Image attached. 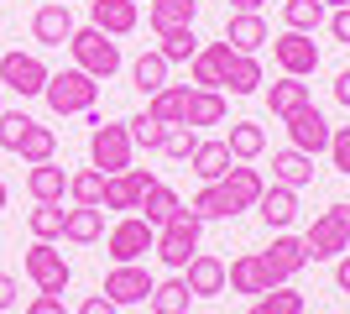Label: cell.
Returning <instances> with one entry per match:
<instances>
[{
  "instance_id": "cell-39",
  "label": "cell",
  "mask_w": 350,
  "mask_h": 314,
  "mask_svg": "<svg viewBox=\"0 0 350 314\" xmlns=\"http://www.w3.org/2000/svg\"><path fill=\"white\" fill-rule=\"evenodd\" d=\"M68 199H73V205H89V209H100V205H105V173H100V168L68 173Z\"/></svg>"
},
{
  "instance_id": "cell-58",
  "label": "cell",
  "mask_w": 350,
  "mask_h": 314,
  "mask_svg": "<svg viewBox=\"0 0 350 314\" xmlns=\"http://www.w3.org/2000/svg\"><path fill=\"white\" fill-rule=\"evenodd\" d=\"M136 5H142V0H136Z\"/></svg>"
},
{
  "instance_id": "cell-55",
  "label": "cell",
  "mask_w": 350,
  "mask_h": 314,
  "mask_svg": "<svg viewBox=\"0 0 350 314\" xmlns=\"http://www.w3.org/2000/svg\"><path fill=\"white\" fill-rule=\"evenodd\" d=\"M335 209H340V215H345V225H350V205H335Z\"/></svg>"
},
{
  "instance_id": "cell-2",
  "label": "cell",
  "mask_w": 350,
  "mask_h": 314,
  "mask_svg": "<svg viewBox=\"0 0 350 314\" xmlns=\"http://www.w3.org/2000/svg\"><path fill=\"white\" fill-rule=\"evenodd\" d=\"M199 236H204V220L183 205L167 225H157V246H152V252H157L173 272H183V267L193 262V252H199Z\"/></svg>"
},
{
  "instance_id": "cell-16",
  "label": "cell",
  "mask_w": 350,
  "mask_h": 314,
  "mask_svg": "<svg viewBox=\"0 0 350 314\" xmlns=\"http://www.w3.org/2000/svg\"><path fill=\"white\" fill-rule=\"evenodd\" d=\"M267 267L278 272V283H293L298 272L308 267V246H304V236H288V231H278L272 236V246H267Z\"/></svg>"
},
{
  "instance_id": "cell-23",
  "label": "cell",
  "mask_w": 350,
  "mask_h": 314,
  "mask_svg": "<svg viewBox=\"0 0 350 314\" xmlns=\"http://www.w3.org/2000/svg\"><path fill=\"white\" fill-rule=\"evenodd\" d=\"M225 194H230V205H235V215H241V209H256V199H262V173H256V168H246V163H230V173H225Z\"/></svg>"
},
{
  "instance_id": "cell-28",
  "label": "cell",
  "mask_w": 350,
  "mask_h": 314,
  "mask_svg": "<svg viewBox=\"0 0 350 314\" xmlns=\"http://www.w3.org/2000/svg\"><path fill=\"white\" fill-rule=\"evenodd\" d=\"M230 116V105H225V90H193L189 94V116H183V126H219V120Z\"/></svg>"
},
{
  "instance_id": "cell-10",
  "label": "cell",
  "mask_w": 350,
  "mask_h": 314,
  "mask_svg": "<svg viewBox=\"0 0 350 314\" xmlns=\"http://www.w3.org/2000/svg\"><path fill=\"white\" fill-rule=\"evenodd\" d=\"M272 58H278L282 74L308 79L314 68H319V47H314L308 31H278V37H272Z\"/></svg>"
},
{
  "instance_id": "cell-54",
  "label": "cell",
  "mask_w": 350,
  "mask_h": 314,
  "mask_svg": "<svg viewBox=\"0 0 350 314\" xmlns=\"http://www.w3.org/2000/svg\"><path fill=\"white\" fill-rule=\"evenodd\" d=\"M324 5H329V11H340V5H350V0H324Z\"/></svg>"
},
{
  "instance_id": "cell-34",
  "label": "cell",
  "mask_w": 350,
  "mask_h": 314,
  "mask_svg": "<svg viewBox=\"0 0 350 314\" xmlns=\"http://www.w3.org/2000/svg\"><path fill=\"white\" fill-rule=\"evenodd\" d=\"M178 209H183V199H178L173 189H167V183L157 179L152 189H146V199H142V220H146V225H167V220L178 215Z\"/></svg>"
},
{
  "instance_id": "cell-15",
  "label": "cell",
  "mask_w": 350,
  "mask_h": 314,
  "mask_svg": "<svg viewBox=\"0 0 350 314\" xmlns=\"http://www.w3.org/2000/svg\"><path fill=\"white\" fill-rule=\"evenodd\" d=\"M136 21H142L136 0H89V27L110 31V37H131Z\"/></svg>"
},
{
  "instance_id": "cell-11",
  "label": "cell",
  "mask_w": 350,
  "mask_h": 314,
  "mask_svg": "<svg viewBox=\"0 0 350 314\" xmlns=\"http://www.w3.org/2000/svg\"><path fill=\"white\" fill-rule=\"evenodd\" d=\"M225 288H230V293H251V299H262V293L278 288V272L267 267L262 252H246V257H235L230 267H225Z\"/></svg>"
},
{
  "instance_id": "cell-60",
  "label": "cell",
  "mask_w": 350,
  "mask_h": 314,
  "mask_svg": "<svg viewBox=\"0 0 350 314\" xmlns=\"http://www.w3.org/2000/svg\"><path fill=\"white\" fill-rule=\"evenodd\" d=\"M304 314H308V309H304Z\"/></svg>"
},
{
  "instance_id": "cell-14",
  "label": "cell",
  "mask_w": 350,
  "mask_h": 314,
  "mask_svg": "<svg viewBox=\"0 0 350 314\" xmlns=\"http://www.w3.org/2000/svg\"><path fill=\"white\" fill-rule=\"evenodd\" d=\"M230 58H235L230 42H204V47L189 58L193 90H225V68H230Z\"/></svg>"
},
{
  "instance_id": "cell-30",
  "label": "cell",
  "mask_w": 350,
  "mask_h": 314,
  "mask_svg": "<svg viewBox=\"0 0 350 314\" xmlns=\"http://www.w3.org/2000/svg\"><path fill=\"white\" fill-rule=\"evenodd\" d=\"M225 147H230L235 163H256V157L267 152V131L256 126V120H235L230 136H225Z\"/></svg>"
},
{
  "instance_id": "cell-6",
  "label": "cell",
  "mask_w": 350,
  "mask_h": 314,
  "mask_svg": "<svg viewBox=\"0 0 350 314\" xmlns=\"http://www.w3.org/2000/svg\"><path fill=\"white\" fill-rule=\"evenodd\" d=\"M47 68L37 53H0V90H11V94H21V100H31V94H42L47 90Z\"/></svg>"
},
{
  "instance_id": "cell-50",
  "label": "cell",
  "mask_w": 350,
  "mask_h": 314,
  "mask_svg": "<svg viewBox=\"0 0 350 314\" xmlns=\"http://www.w3.org/2000/svg\"><path fill=\"white\" fill-rule=\"evenodd\" d=\"M11 304H16V278L0 272V309H11Z\"/></svg>"
},
{
  "instance_id": "cell-26",
  "label": "cell",
  "mask_w": 350,
  "mask_h": 314,
  "mask_svg": "<svg viewBox=\"0 0 350 314\" xmlns=\"http://www.w3.org/2000/svg\"><path fill=\"white\" fill-rule=\"evenodd\" d=\"M304 105H314V90H308L304 79H293V74H282L278 84H272V90H267V110H272V116H293V110H304Z\"/></svg>"
},
{
  "instance_id": "cell-35",
  "label": "cell",
  "mask_w": 350,
  "mask_h": 314,
  "mask_svg": "<svg viewBox=\"0 0 350 314\" xmlns=\"http://www.w3.org/2000/svg\"><path fill=\"white\" fill-rule=\"evenodd\" d=\"M199 47H204V42H199V31H193V27H173V31H157V53H162L167 63H189L193 53H199Z\"/></svg>"
},
{
  "instance_id": "cell-8",
  "label": "cell",
  "mask_w": 350,
  "mask_h": 314,
  "mask_svg": "<svg viewBox=\"0 0 350 314\" xmlns=\"http://www.w3.org/2000/svg\"><path fill=\"white\" fill-rule=\"evenodd\" d=\"M304 246H308V262H335V257H345L350 252V225H345V215L329 205L319 220L304 231Z\"/></svg>"
},
{
  "instance_id": "cell-20",
  "label": "cell",
  "mask_w": 350,
  "mask_h": 314,
  "mask_svg": "<svg viewBox=\"0 0 350 314\" xmlns=\"http://www.w3.org/2000/svg\"><path fill=\"white\" fill-rule=\"evenodd\" d=\"M225 42L235 47V53H256V47L272 42V31H267L262 11H235L230 21H225Z\"/></svg>"
},
{
  "instance_id": "cell-3",
  "label": "cell",
  "mask_w": 350,
  "mask_h": 314,
  "mask_svg": "<svg viewBox=\"0 0 350 314\" xmlns=\"http://www.w3.org/2000/svg\"><path fill=\"white\" fill-rule=\"evenodd\" d=\"M68 53H73V68H84L89 79H110L120 68V42L100 27H73Z\"/></svg>"
},
{
  "instance_id": "cell-48",
  "label": "cell",
  "mask_w": 350,
  "mask_h": 314,
  "mask_svg": "<svg viewBox=\"0 0 350 314\" xmlns=\"http://www.w3.org/2000/svg\"><path fill=\"white\" fill-rule=\"evenodd\" d=\"M79 314H116V304L105 299V293H89V299L79 304Z\"/></svg>"
},
{
  "instance_id": "cell-24",
  "label": "cell",
  "mask_w": 350,
  "mask_h": 314,
  "mask_svg": "<svg viewBox=\"0 0 350 314\" xmlns=\"http://www.w3.org/2000/svg\"><path fill=\"white\" fill-rule=\"evenodd\" d=\"M272 183H282V189H304V183H314V157L298 152V147L272 152Z\"/></svg>"
},
{
  "instance_id": "cell-51",
  "label": "cell",
  "mask_w": 350,
  "mask_h": 314,
  "mask_svg": "<svg viewBox=\"0 0 350 314\" xmlns=\"http://www.w3.org/2000/svg\"><path fill=\"white\" fill-rule=\"evenodd\" d=\"M335 100L350 110V68H340V74H335Z\"/></svg>"
},
{
  "instance_id": "cell-41",
  "label": "cell",
  "mask_w": 350,
  "mask_h": 314,
  "mask_svg": "<svg viewBox=\"0 0 350 314\" xmlns=\"http://www.w3.org/2000/svg\"><path fill=\"white\" fill-rule=\"evenodd\" d=\"M262 314H304V293L293 283H278L272 293H262V304H256Z\"/></svg>"
},
{
  "instance_id": "cell-49",
  "label": "cell",
  "mask_w": 350,
  "mask_h": 314,
  "mask_svg": "<svg viewBox=\"0 0 350 314\" xmlns=\"http://www.w3.org/2000/svg\"><path fill=\"white\" fill-rule=\"evenodd\" d=\"M335 288H340V293H350V252L335 257Z\"/></svg>"
},
{
  "instance_id": "cell-46",
  "label": "cell",
  "mask_w": 350,
  "mask_h": 314,
  "mask_svg": "<svg viewBox=\"0 0 350 314\" xmlns=\"http://www.w3.org/2000/svg\"><path fill=\"white\" fill-rule=\"evenodd\" d=\"M329 31H335V42H345V47H350V5L329 11Z\"/></svg>"
},
{
  "instance_id": "cell-25",
  "label": "cell",
  "mask_w": 350,
  "mask_h": 314,
  "mask_svg": "<svg viewBox=\"0 0 350 314\" xmlns=\"http://www.w3.org/2000/svg\"><path fill=\"white\" fill-rule=\"evenodd\" d=\"M27 194L37 199V205H63V194H68V173H63V168H53V163H31Z\"/></svg>"
},
{
  "instance_id": "cell-27",
  "label": "cell",
  "mask_w": 350,
  "mask_h": 314,
  "mask_svg": "<svg viewBox=\"0 0 350 314\" xmlns=\"http://www.w3.org/2000/svg\"><path fill=\"white\" fill-rule=\"evenodd\" d=\"M199 0H146V21L152 31H173V27H193Z\"/></svg>"
},
{
  "instance_id": "cell-5",
  "label": "cell",
  "mask_w": 350,
  "mask_h": 314,
  "mask_svg": "<svg viewBox=\"0 0 350 314\" xmlns=\"http://www.w3.org/2000/svg\"><path fill=\"white\" fill-rule=\"evenodd\" d=\"M21 267H27V278L37 283V293H58V299H63V288L73 283V267L63 262V252L53 246V241H31Z\"/></svg>"
},
{
  "instance_id": "cell-47",
  "label": "cell",
  "mask_w": 350,
  "mask_h": 314,
  "mask_svg": "<svg viewBox=\"0 0 350 314\" xmlns=\"http://www.w3.org/2000/svg\"><path fill=\"white\" fill-rule=\"evenodd\" d=\"M27 314H68V309H63L58 293H37V299L27 304Z\"/></svg>"
},
{
  "instance_id": "cell-12",
  "label": "cell",
  "mask_w": 350,
  "mask_h": 314,
  "mask_svg": "<svg viewBox=\"0 0 350 314\" xmlns=\"http://www.w3.org/2000/svg\"><path fill=\"white\" fill-rule=\"evenodd\" d=\"M152 183H157L152 168H126V173H116V179H105V205L100 209H120V215H131V209H142V199H146Z\"/></svg>"
},
{
  "instance_id": "cell-9",
  "label": "cell",
  "mask_w": 350,
  "mask_h": 314,
  "mask_svg": "<svg viewBox=\"0 0 350 314\" xmlns=\"http://www.w3.org/2000/svg\"><path fill=\"white\" fill-rule=\"evenodd\" d=\"M152 288H157V278H152L146 267H136V262H116L100 293L120 309V304H146V299H152Z\"/></svg>"
},
{
  "instance_id": "cell-31",
  "label": "cell",
  "mask_w": 350,
  "mask_h": 314,
  "mask_svg": "<svg viewBox=\"0 0 350 314\" xmlns=\"http://www.w3.org/2000/svg\"><path fill=\"white\" fill-rule=\"evenodd\" d=\"M262 84H267V74H262V63H256V53H235L230 68H225V90L230 94H256Z\"/></svg>"
},
{
  "instance_id": "cell-52",
  "label": "cell",
  "mask_w": 350,
  "mask_h": 314,
  "mask_svg": "<svg viewBox=\"0 0 350 314\" xmlns=\"http://www.w3.org/2000/svg\"><path fill=\"white\" fill-rule=\"evenodd\" d=\"M230 5H235V11H262L267 0H230Z\"/></svg>"
},
{
  "instance_id": "cell-1",
  "label": "cell",
  "mask_w": 350,
  "mask_h": 314,
  "mask_svg": "<svg viewBox=\"0 0 350 314\" xmlns=\"http://www.w3.org/2000/svg\"><path fill=\"white\" fill-rule=\"evenodd\" d=\"M42 100H47V110H53V116H89V110H94V100H100V79H89L84 68L47 74Z\"/></svg>"
},
{
  "instance_id": "cell-42",
  "label": "cell",
  "mask_w": 350,
  "mask_h": 314,
  "mask_svg": "<svg viewBox=\"0 0 350 314\" xmlns=\"http://www.w3.org/2000/svg\"><path fill=\"white\" fill-rule=\"evenodd\" d=\"M126 131H131V142H136V147L162 152V136H167V126H157V120H152V116L142 110V116H131V120H126Z\"/></svg>"
},
{
  "instance_id": "cell-33",
  "label": "cell",
  "mask_w": 350,
  "mask_h": 314,
  "mask_svg": "<svg viewBox=\"0 0 350 314\" xmlns=\"http://www.w3.org/2000/svg\"><path fill=\"white\" fill-rule=\"evenodd\" d=\"M167 68H173V63H167L157 47H152V53H142V58L131 63V84H136L142 94H157L162 84H167Z\"/></svg>"
},
{
  "instance_id": "cell-32",
  "label": "cell",
  "mask_w": 350,
  "mask_h": 314,
  "mask_svg": "<svg viewBox=\"0 0 350 314\" xmlns=\"http://www.w3.org/2000/svg\"><path fill=\"white\" fill-rule=\"evenodd\" d=\"M324 11H329L324 0H282V21H288V31H308V37L329 21Z\"/></svg>"
},
{
  "instance_id": "cell-17",
  "label": "cell",
  "mask_w": 350,
  "mask_h": 314,
  "mask_svg": "<svg viewBox=\"0 0 350 314\" xmlns=\"http://www.w3.org/2000/svg\"><path fill=\"white\" fill-rule=\"evenodd\" d=\"M183 283H189L193 299H219L225 293V262L209 252H193V262L183 267Z\"/></svg>"
},
{
  "instance_id": "cell-38",
  "label": "cell",
  "mask_w": 350,
  "mask_h": 314,
  "mask_svg": "<svg viewBox=\"0 0 350 314\" xmlns=\"http://www.w3.org/2000/svg\"><path fill=\"white\" fill-rule=\"evenodd\" d=\"M152 314H189V304H193V293H189V283L183 278H167V283H157L152 288Z\"/></svg>"
},
{
  "instance_id": "cell-45",
  "label": "cell",
  "mask_w": 350,
  "mask_h": 314,
  "mask_svg": "<svg viewBox=\"0 0 350 314\" xmlns=\"http://www.w3.org/2000/svg\"><path fill=\"white\" fill-rule=\"evenodd\" d=\"M329 163H335V173L350 179V126H335V131H329Z\"/></svg>"
},
{
  "instance_id": "cell-37",
  "label": "cell",
  "mask_w": 350,
  "mask_h": 314,
  "mask_svg": "<svg viewBox=\"0 0 350 314\" xmlns=\"http://www.w3.org/2000/svg\"><path fill=\"white\" fill-rule=\"evenodd\" d=\"M53 152H58L53 126H37V120H31L27 136H21V147H16V157H21V163H53Z\"/></svg>"
},
{
  "instance_id": "cell-4",
  "label": "cell",
  "mask_w": 350,
  "mask_h": 314,
  "mask_svg": "<svg viewBox=\"0 0 350 314\" xmlns=\"http://www.w3.org/2000/svg\"><path fill=\"white\" fill-rule=\"evenodd\" d=\"M131 131H126V120H100L94 131H89V168H100L105 179H116V173H126L131 168Z\"/></svg>"
},
{
  "instance_id": "cell-36",
  "label": "cell",
  "mask_w": 350,
  "mask_h": 314,
  "mask_svg": "<svg viewBox=\"0 0 350 314\" xmlns=\"http://www.w3.org/2000/svg\"><path fill=\"white\" fill-rule=\"evenodd\" d=\"M189 209L199 220H235V205H230V194H225V183H204Z\"/></svg>"
},
{
  "instance_id": "cell-40",
  "label": "cell",
  "mask_w": 350,
  "mask_h": 314,
  "mask_svg": "<svg viewBox=\"0 0 350 314\" xmlns=\"http://www.w3.org/2000/svg\"><path fill=\"white\" fill-rule=\"evenodd\" d=\"M27 225H31V241H58L63 236V205H37L27 215Z\"/></svg>"
},
{
  "instance_id": "cell-53",
  "label": "cell",
  "mask_w": 350,
  "mask_h": 314,
  "mask_svg": "<svg viewBox=\"0 0 350 314\" xmlns=\"http://www.w3.org/2000/svg\"><path fill=\"white\" fill-rule=\"evenodd\" d=\"M5 199H11V189H5V183H0V209H5Z\"/></svg>"
},
{
  "instance_id": "cell-18",
  "label": "cell",
  "mask_w": 350,
  "mask_h": 314,
  "mask_svg": "<svg viewBox=\"0 0 350 314\" xmlns=\"http://www.w3.org/2000/svg\"><path fill=\"white\" fill-rule=\"evenodd\" d=\"M256 215L267 220V231H288L298 220V189H282V183H267L262 199H256Z\"/></svg>"
},
{
  "instance_id": "cell-21",
  "label": "cell",
  "mask_w": 350,
  "mask_h": 314,
  "mask_svg": "<svg viewBox=\"0 0 350 314\" xmlns=\"http://www.w3.org/2000/svg\"><path fill=\"white\" fill-rule=\"evenodd\" d=\"M189 84H162L157 94H146V116L157 120V126H183L189 116Z\"/></svg>"
},
{
  "instance_id": "cell-56",
  "label": "cell",
  "mask_w": 350,
  "mask_h": 314,
  "mask_svg": "<svg viewBox=\"0 0 350 314\" xmlns=\"http://www.w3.org/2000/svg\"><path fill=\"white\" fill-rule=\"evenodd\" d=\"M0 110H5V100H0Z\"/></svg>"
},
{
  "instance_id": "cell-29",
  "label": "cell",
  "mask_w": 350,
  "mask_h": 314,
  "mask_svg": "<svg viewBox=\"0 0 350 314\" xmlns=\"http://www.w3.org/2000/svg\"><path fill=\"white\" fill-rule=\"evenodd\" d=\"M193 173H199V183H219L225 179V173H230V147H225V142H199V147H193Z\"/></svg>"
},
{
  "instance_id": "cell-7",
  "label": "cell",
  "mask_w": 350,
  "mask_h": 314,
  "mask_svg": "<svg viewBox=\"0 0 350 314\" xmlns=\"http://www.w3.org/2000/svg\"><path fill=\"white\" fill-rule=\"evenodd\" d=\"M152 246H157V225H146L142 215H120V220L110 225V236H105L110 262H142Z\"/></svg>"
},
{
  "instance_id": "cell-57",
  "label": "cell",
  "mask_w": 350,
  "mask_h": 314,
  "mask_svg": "<svg viewBox=\"0 0 350 314\" xmlns=\"http://www.w3.org/2000/svg\"><path fill=\"white\" fill-rule=\"evenodd\" d=\"M251 314H262V309H251Z\"/></svg>"
},
{
  "instance_id": "cell-13",
  "label": "cell",
  "mask_w": 350,
  "mask_h": 314,
  "mask_svg": "<svg viewBox=\"0 0 350 314\" xmlns=\"http://www.w3.org/2000/svg\"><path fill=\"white\" fill-rule=\"evenodd\" d=\"M288 120V142L298 152H308V157H319V152H329V120L319 116V105H304V110H293V116H282Z\"/></svg>"
},
{
  "instance_id": "cell-44",
  "label": "cell",
  "mask_w": 350,
  "mask_h": 314,
  "mask_svg": "<svg viewBox=\"0 0 350 314\" xmlns=\"http://www.w3.org/2000/svg\"><path fill=\"white\" fill-rule=\"evenodd\" d=\"M27 126H31V116H21V110H0V147L16 152V147H21V136H27Z\"/></svg>"
},
{
  "instance_id": "cell-22",
  "label": "cell",
  "mask_w": 350,
  "mask_h": 314,
  "mask_svg": "<svg viewBox=\"0 0 350 314\" xmlns=\"http://www.w3.org/2000/svg\"><path fill=\"white\" fill-rule=\"evenodd\" d=\"M100 236H105V209H89V205L63 209V241H73V246H94Z\"/></svg>"
},
{
  "instance_id": "cell-43",
  "label": "cell",
  "mask_w": 350,
  "mask_h": 314,
  "mask_svg": "<svg viewBox=\"0 0 350 314\" xmlns=\"http://www.w3.org/2000/svg\"><path fill=\"white\" fill-rule=\"evenodd\" d=\"M193 147H199V131H193V126H167V136H162V152H167L173 163H189Z\"/></svg>"
},
{
  "instance_id": "cell-59",
  "label": "cell",
  "mask_w": 350,
  "mask_h": 314,
  "mask_svg": "<svg viewBox=\"0 0 350 314\" xmlns=\"http://www.w3.org/2000/svg\"><path fill=\"white\" fill-rule=\"evenodd\" d=\"M63 5H68V0H63Z\"/></svg>"
},
{
  "instance_id": "cell-19",
  "label": "cell",
  "mask_w": 350,
  "mask_h": 314,
  "mask_svg": "<svg viewBox=\"0 0 350 314\" xmlns=\"http://www.w3.org/2000/svg\"><path fill=\"white\" fill-rule=\"evenodd\" d=\"M31 37L37 42H47V47H63L73 37V11L63 5V0H47L42 11L31 16Z\"/></svg>"
}]
</instances>
